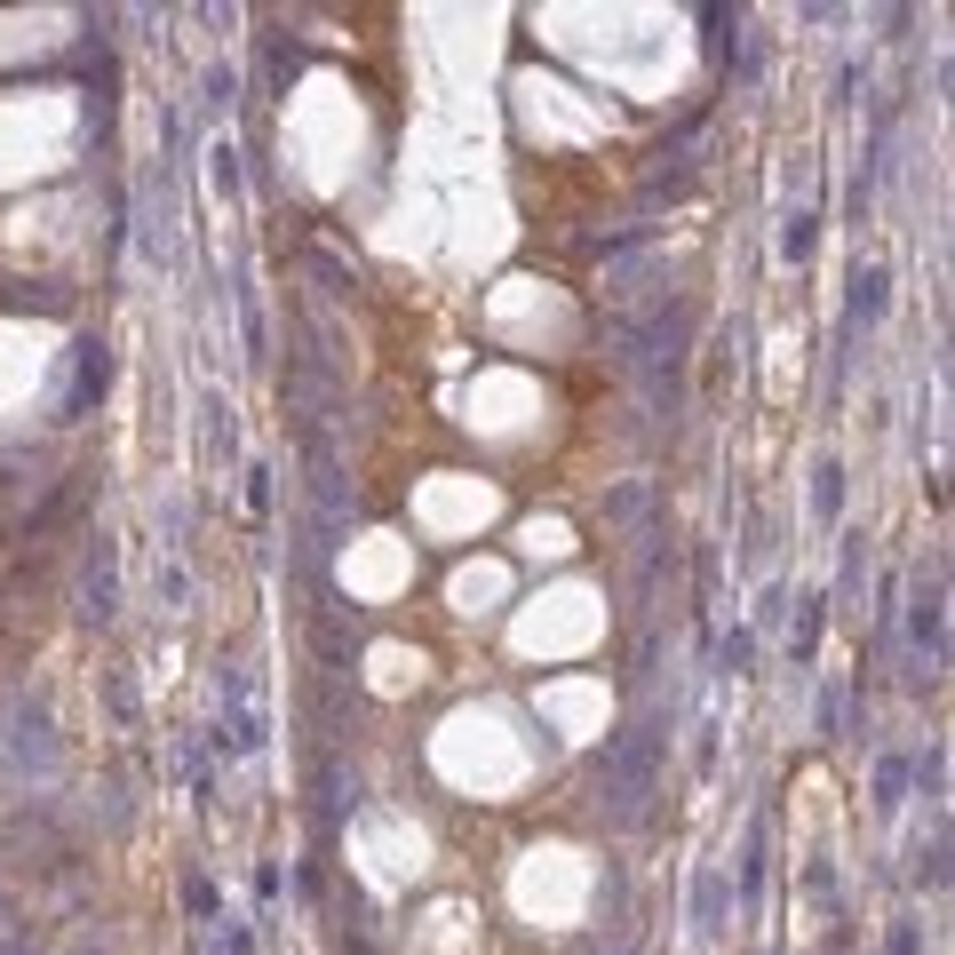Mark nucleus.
I'll return each instance as SVG.
<instances>
[{
	"label": "nucleus",
	"mask_w": 955,
	"mask_h": 955,
	"mask_svg": "<svg viewBox=\"0 0 955 955\" xmlns=\"http://www.w3.org/2000/svg\"><path fill=\"white\" fill-rule=\"evenodd\" d=\"M780 248H789V255H804V248H812V216H797L789 231H780Z\"/></svg>",
	"instance_id": "f257e3e1"
}]
</instances>
